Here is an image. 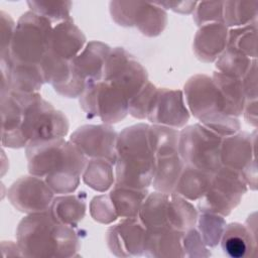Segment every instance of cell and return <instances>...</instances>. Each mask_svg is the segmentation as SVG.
Segmentation results:
<instances>
[{
    "instance_id": "obj_1",
    "label": "cell",
    "mask_w": 258,
    "mask_h": 258,
    "mask_svg": "<svg viewBox=\"0 0 258 258\" xmlns=\"http://www.w3.org/2000/svg\"><path fill=\"white\" fill-rule=\"evenodd\" d=\"M25 150L29 173L43 178L54 194L68 195L78 187L88 157L71 140L32 141Z\"/></svg>"
},
{
    "instance_id": "obj_2",
    "label": "cell",
    "mask_w": 258,
    "mask_h": 258,
    "mask_svg": "<svg viewBox=\"0 0 258 258\" xmlns=\"http://www.w3.org/2000/svg\"><path fill=\"white\" fill-rule=\"evenodd\" d=\"M17 244L26 257H74L80 239L73 227L57 221L48 211L28 214L16 231Z\"/></svg>"
},
{
    "instance_id": "obj_3",
    "label": "cell",
    "mask_w": 258,
    "mask_h": 258,
    "mask_svg": "<svg viewBox=\"0 0 258 258\" xmlns=\"http://www.w3.org/2000/svg\"><path fill=\"white\" fill-rule=\"evenodd\" d=\"M114 167L115 183L137 189L148 188L155 168L148 124H135L118 134Z\"/></svg>"
},
{
    "instance_id": "obj_4",
    "label": "cell",
    "mask_w": 258,
    "mask_h": 258,
    "mask_svg": "<svg viewBox=\"0 0 258 258\" xmlns=\"http://www.w3.org/2000/svg\"><path fill=\"white\" fill-rule=\"evenodd\" d=\"M183 92L188 110L202 125L222 137L240 131L239 119L225 113L222 97L212 78L196 75L186 82Z\"/></svg>"
},
{
    "instance_id": "obj_5",
    "label": "cell",
    "mask_w": 258,
    "mask_h": 258,
    "mask_svg": "<svg viewBox=\"0 0 258 258\" xmlns=\"http://www.w3.org/2000/svg\"><path fill=\"white\" fill-rule=\"evenodd\" d=\"M13 93L21 107L19 135L23 147L32 141L63 138L68 134L69 121L64 114L38 93Z\"/></svg>"
},
{
    "instance_id": "obj_6",
    "label": "cell",
    "mask_w": 258,
    "mask_h": 258,
    "mask_svg": "<svg viewBox=\"0 0 258 258\" xmlns=\"http://www.w3.org/2000/svg\"><path fill=\"white\" fill-rule=\"evenodd\" d=\"M51 24L32 11L24 13L16 23L9 51L1 55L18 63L39 64L48 51Z\"/></svg>"
},
{
    "instance_id": "obj_7",
    "label": "cell",
    "mask_w": 258,
    "mask_h": 258,
    "mask_svg": "<svg viewBox=\"0 0 258 258\" xmlns=\"http://www.w3.org/2000/svg\"><path fill=\"white\" fill-rule=\"evenodd\" d=\"M223 137L201 123L179 131L178 154L183 163L201 170L215 173L221 166Z\"/></svg>"
},
{
    "instance_id": "obj_8",
    "label": "cell",
    "mask_w": 258,
    "mask_h": 258,
    "mask_svg": "<svg viewBox=\"0 0 258 258\" xmlns=\"http://www.w3.org/2000/svg\"><path fill=\"white\" fill-rule=\"evenodd\" d=\"M247 189L240 172L222 165L213 174L207 192L199 200L198 209L226 217L240 204Z\"/></svg>"
},
{
    "instance_id": "obj_9",
    "label": "cell",
    "mask_w": 258,
    "mask_h": 258,
    "mask_svg": "<svg viewBox=\"0 0 258 258\" xmlns=\"http://www.w3.org/2000/svg\"><path fill=\"white\" fill-rule=\"evenodd\" d=\"M80 105L90 117H98L105 124L123 120L129 113V100L111 83L100 80L90 82L80 96Z\"/></svg>"
},
{
    "instance_id": "obj_10",
    "label": "cell",
    "mask_w": 258,
    "mask_h": 258,
    "mask_svg": "<svg viewBox=\"0 0 258 258\" xmlns=\"http://www.w3.org/2000/svg\"><path fill=\"white\" fill-rule=\"evenodd\" d=\"M103 80L122 91L129 101L149 82L143 66L123 47L111 49L105 62Z\"/></svg>"
},
{
    "instance_id": "obj_11",
    "label": "cell",
    "mask_w": 258,
    "mask_h": 258,
    "mask_svg": "<svg viewBox=\"0 0 258 258\" xmlns=\"http://www.w3.org/2000/svg\"><path fill=\"white\" fill-rule=\"evenodd\" d=\"M112 18L121 26H136L146 36L159 35L166 26L167 14L155 3L110 2Z\"/></svg>"
},
{
    "instance_id": "obj_12",
    "label": "cell",
    "mask_w": 258,
    "mask_h": 258,
    "mask_svg": "<svg viewBox=\"0 0 258 258\" xmlns=\"http://www.w3.org/2000/svg\"><path fill=\"white\" fill-rule=\"evenodd\" d=\"M117 139V132L108 124L81 126L70 137L87 157L105 159L113 164L116 160Z\"/></svg>"
},
{
    "instance_id": "obj_13",
    "label": "cell",
    "mask_w": 258,
    "mask_h": 258,
    "mask_svg": "<svg viewBox=\"0 0 258 258\" xmlns=\"http://www.w3.org/2000/svg\"><path fill=\"white\" fill-rule=\"evenodd\" d=\"M53 194L44 179L31 174L17 179L11 185L8 198L18 211L33 214L48 211Z\"/></svg>"
},
{
    "instance_id": "obj_14",
    "label": "cell",
    "mask_w": 258,
    "mask_h": 258,
    "mask_svg": "<svg viewBox=\"0 0 258 258\" xmlns=\"http://www.w3.org/2000/svg\"><path fill=\"white\" fill-rule=\"evenodd\" d=\"M188 113L181 91L158 88L146 119L155 125L177 129L187 123L189 119Z\"/></svg>"
},
{
    "instance_id": "obj_15",
    "label": "cell",
    "mask_w": 258,
    "mask_h": 258,
    "mask_svg": "<svg viewBox=\"0 0 258 258\" xmlns=\"http://www.w3.org/2000/svg\"><path fill=\"white\" fill-rule=\"evenodd\" d=\"M145 233L146 229L138 218H127L109 228L106 241L110 251L116 256H141Z\"/></svg>"
},
{
    "instance_id": "obj_16",
    "label": "cell",
    "mask_w": 258,
    "mask_h": 258,
    "mask_svg": "<svg viewBox=\"0 0 258 258\" xmlns=\"http://www.w3.org/2000/svg\"><path fill=\"white\" fill-rule=\"evenodd\" d=\"M256 131L252 134L237 132L223 137L221 144V163L223 166L242 172L256 160Z\"/></svg>"
},
{
    "instance_id": "obj_17",
    "label": "cell",
    "mask_w": 258,
    "mask_h": 258,
    "mask_svg": "<svg viewBox=\"0 0 258 258\" xmlns=\"http://www.w3.org/2000/svg\"><path fill=\"white\" fill-rule=\"evenodd\" d=\"M111 51L109 45L100 41H90L83 50L71 60L73 72L86 85L103 80V72L107 57Z\"/></svg>"
},
{
    "instance_id": "obj_18",
    "label": "cell",
    "mask_w": 258,
    "mask_h": 258,
    "mask_svg": "<svg viewBox=\"0 0 258 258\" xmlns=\"http://www.w3.org/2000/svg\"><path fill=\"white\" fill-rule=\"evenodd\" d=\"M85 44L86 36L70 18L52 27L48 52L71 61L83 50Z\"/></svg>"
},
{
    "instance_id": "obj_19",
    "label": "cell",
    "mask_w": 258,
    "mask_h": 258,
    "mask_svg": "<svg viewBox=\"0 0 258 258\" xmlns=\"http://www.w3.org/2000/svg\"><path fill=\"white\" fill-rule=\"evenodd\" d=\"M228 27L224 23L201 26L194 39V52L204 62L216 61L227 46Z\"/></svg>"
},
{
    "instance_id": "obj_20",
    "label": "cell",
    "mask_w": 258,
    "mask_h": 258,
    "mask_svg": "<svg viewBox=\"0 0 258 258\" xmlns=\"http://www.w3.org/2000/svg\"><path fill=\"white\" fill-rule=\"evenodd\" d=\"M220 243L223 252L231 258L253 256L257 250L256 228L251 230L248 225L240 223L226 225Z\"/></svg>"
},
{
    "instance_id": "obj_21",
    "label": "cell",
    "mask_w": 258,
    "mask_h": 258,
    "mask_svg": "<svg viewBox=\"0 0 258 258\" xmlns=\"http://www.w3.org/2000/svg\"><path fill=\"white\" fill-rule=\"evenodd\" d=\"M183 232L170 228L146 229L143 255L147 257H183Z\"/></svg>"
},
{
    "instance_id": "obj_22",
    "label": "cell",
    "mask_w": 258,
    "mask_h": 258,
    "mask_svg": "<svg viewBox=\"0 0 258 258\" xmlns=\"http://www.w3.org/2000/svg\"><path fill=\"white\" fill-rule=\"evenodd\" d=\"M183 166L184 163L178 151L155 156V168L151 182L154 189L164 194L173 192Z\"/></svg>"
},
{
    "instance_id": "obj_23",
    "label": "cell",
    "mask_w": 258,
    "mask_h": 258,
    "mask_svg": "<svg viewBox=\"0 0 258 258\" xmlns=\"http://www.w3.org/2000/svg\"><path fill=\"white\" fill-rule=\"evenodd\" d=\"M211 78L222 97L225 113L238 118L243 114L246 103L242 80L218 71Z\"/></svg>"
},
{
    "instance_id": "obj_24",
    "label": "cell",
    "mask_w": 258,
    "mask_h": 258,
    "mask_svg": "<svg viewBox=\"0 0 258 258\" xmlns=\"http://www.w3.org/2000/svg\"><path fill=\"white\" fill-rule=\"evenodd\" d=\"M213 174L184 164L173 192L190 202L199 201L209 189Z\"/></svg>"
},
{
    "instance_id": "obj_25",
    "label": "cell",
    "mask_w": 258,
    "mask_h": 258,
    "mask_svg": "<svg viewBox=\"0 0 258 258\" xmlns=\"http://www.w3.org/2000/svg\"><path fill=\"white\" fill-rule=\"evenodd\" d=\"M86 195H63L53 199L49 212L60 223L70 227H77L86 213Z\"/></svg>"
},
{
    "instance_id": "obj_26",
    "label": "cell",
    "mask_w": 258,
    "mask_h": 258,
    "mask_svg": "<svg viewBox=\"0 0 258 258\" xmlns=\"http://www.w3.org/2000/svg\"><path fill=\"white\" fill-rule=\"evenodd\" d=\"M148 195L147 189H137L115 183L109 197L118 218H137L140 208Z\"/></svg>"
},
{
    "instance_id": "obj_27",
    "label": "cell",
    "mask_w": 258,
    "mask_h": 258,
    "mask_svg": "<svg viewBox=\"0 0 258 258\" xmlns=\"http://www.w3.org/2000/svg\"><path fill=\"white\" fill-rule=\"evenodd\" d=\"M198 215V211L187 200L174 192L168 195L167 225L169 228L180 232L194 228Z\"/></svg>"
},
{
    "instance_id": "obj_28",
    "label": "cell",
    "mask_w": 258,
    "mask_h": 258,
    "mask_svg": "<svg viewBox=\"0 0 258 258\" xmlns=\"http://www.w3.org/2000/svg\"><path fill=\"white\" fill-rule=\"evenodd\" d=\"M114 164L108 160L91 158L83 172L84 182L91 188L103 192L115 184Z\"/></svg>"
},
{
    "instance_id": "obj_29",
    "label": "cell",
    "mask_w": 258,
    "mask_h": 258,
    "mask_svg": "<svg viewBox=\"0 0 258 258\" xmlns=\"http://www.w3.org/2000/svg\"><path fill=\"white\" fill-rule=\"evenodd\" d=\"M258 1H225L223 20L228 27H240L256 22Z\"/></svg>"
},
{
    "instance_id": "obj_30",
    "label": "cell",
    "mask_w": 258,
    "mask_h": 258,
    "mask_svg": "<svg viewBox=\"0 0 258 258\" xmlns=\"http://www.w3.org/2000/svg\"><path fill=\"white\" fill-rule=\"evenodd\" d=\"M256 40L257 21L229 30L227 46L240 51L251 59H256Z\"/></svg>"
},
{
    "instance_id": "obj_31",
    "label": "cell",
    "mask_w": 258,
    "mask_h": 258,
    "mask_svg": "<svg viewBox=\"0 0 258 258\" xmlns=\"http://www.w3.org/2000/svg\"><path fill=\"white\" fill-rule=\"evenodd\" d=\"M224 218L223 216L209 212H200L198 215L197 230L207 247L214 248L220 243L227 225Z\"/></svg>"
},
{
    "instance_id": "obj_32",
    "label": "cell",
    "mask_w": 258,
    "mask_h": 258,
    "mask_svg": "<svg viewBox=\"0 0 258 258\" xmlns=\"http://www.w3.org/2000/svg\"><path fill=\"white\" fill-rule=\"evenodd\" d=\"M253 60L240 51L226 46L225 50L216 60V68L218 72L242 79Z\"/></svg>"
},
{
    "instance_id": "obj_33",
    "label": "cell",
    "mask_w": 258,
    "mask_h": 258,
    "mask_svg": "<svg viewBox=\"0 0 258 258\" xmlns=\"http://www.w3.org/2000/svg\"><path fill=\"white\" fill-rule=\"evenodd\" d=\"M30 11L47 19L51 23L62 22L71 18L72 2L69 1H28Z\"/></svg>"
},
{
    "instance_id": "obj_34",
    "label": "cell",
    "mask_w": 258,
    "mask_h": 258,
    "mask_svg": "<svg viewBox=\"0 0 258 258\" xmlns=\"http://www.w3.org/2000/svg\"><path fill=\"white\" fill-rule=\"evenodd\" d=\"M158 88L148 82L130 101L128 111L131 116L139 120L146 119L148 110Z\"/></svg>"
},
{
    "instance_id": "obj_35",
    "label": "cell",
    "mask_w": 258,
    "mask_h": 258,
    "mask_svg": "<svg viewBox=\"0 0 258 258\" xmlns=\"http://www.w3.org/2000/svg\"><path fill=\"white\" fill-rule=\"evenodd\" d=\"M224 2H198L194 20L199 26L209 23H224Z\"/></svg>"
},
{
    "instance_id": "obj_36",
    "label": "cell",
    "mask_w": 258,
    "mask_h": 258,
    "mask_svg": "<svg viewBox=\"0 0 258 258\" xmlns=\"http://www.w3.org/2000/svg\"><path fill=\"white\" fill-rule=\"evenodd\" d=\"M90 212L95 221L103 224H110L118 219L109 195L94 198L90 204Z\"/></svg>"
},
{
    "instance_id": "obj_37",
    "label": "cell",
    "mask_w": 258,
    "mask_h": 258,
    "mask_svg": "<svg viewBox=\"0 0 258 258\" xmlns=\"http://www.w3.org/2000/svg\"><path fill=\"white\" fill-rule=\"evenodd\" d=\"M183 257H207L211 255L199 231L194 227L183 232Z\"/></svg>"
},
{
    "instance_id": "obj_38",
    "label": "cell",
    "mask_w": 258,
    "mask_h": 258,
    "mask_svg": "<svg viewBox=\"0 0 258 258\" xmlns=\"http://www.w3.org/2000/svg\"><path fill=\"white\" fill-rule=\"evenodd\" d=\"M242 84L246 101L257 100V61L253 60L252 64L243 76Z\"/></svg>"
},
{
    "instance_id": "obj_39",
    "label": "cell",
    "mask_w": 258,
    "mask_h": 258,
    "mask_svg": "<svg viewBox=\"0 0 258 258\" xmlns=\"http://www.w3.org/2000/svg\"><path fill=\"white\" fill-rule=\"evenodd\" d=\"M16 24L10 15H7L5 12L1 11V54H4L9 51L10 43L14 34Z\"/></svg>"
},
{
    "instance_id": "obj_40",
    "label": "cell",
    "mask_w": 258,
    "mask_h": 258,
    "mask_svg": "<svg viewBox=\"0 0 258 258\" xmlns=\"http://www.w3.org/2000/svg\"><path fill=\"white\" fill-rule=\"evenodd\" d=\"M158 6H163L167 9H171L174 12H179V13H191L195 11L196 6L198 2L196 1H177V2H171V1H165V2H155Z\"/></svg>"
},
{
    "instance_id": "obj_41",
    "label": "cell",
    "mask_w": 258,
    "mask_h": 258,
    "mask_svg": "<svg viewBox=\"0 0 258 258\" xmlns=\"http://www.w3.org/2000/svg\"><path fill=\"white\" fill-rule=\"evenodd\" d=\"M243 113L246 121L249 124L256 127L257 126V100L246 101Z\"/></svg>"
}]
</instances>
